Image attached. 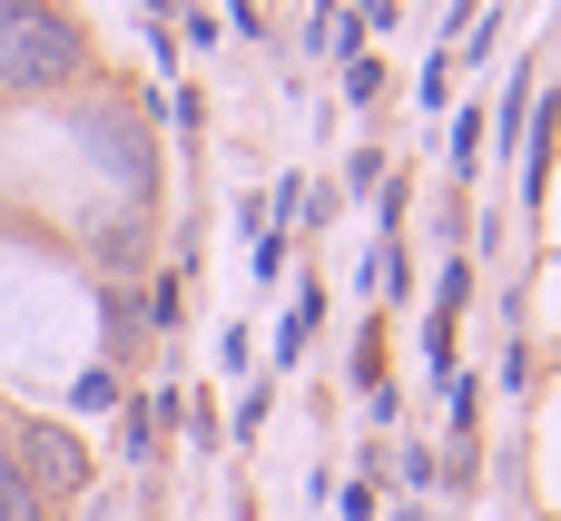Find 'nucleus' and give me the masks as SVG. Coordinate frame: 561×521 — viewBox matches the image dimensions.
<instances>
[{
	"label": "nucleus",
	"mask_w": 561,
	"mask_h": 521,
	"mask_svg": "<svg viewBox=\"0 0 561 521\" xmlns=\"http://www.w3.org/2000/svg\"><path fill=\"white\" fill-rule=\"evenodd\" d=\"M20 483H30L39 502H49V493H79V483H89V453H79L59 424H30V433H20Z\"/></svg>",
	"instance_id": "f03ea898"
},
{
	"label": "nucleus",
	"mask_w": 561,
	"mask_h": 521,
	"mask_svg": "<svg viewBox=\"0 0 561 521\" xmlns=\"http://www.w3.org/2000/svg\"><path fill=\"white\" fill-rule=\"evenodd\" d=\"M39 512H49V502H39V493L20 483V463L0 453V521H39Z\"/></svg>",
	"instance_id": "7ed1b4c3"
},
{
	"label": "nucleus",
	"mask_w": 561,
	"mask_h": 521,
	"mask_svg": "<svg viewBox=\"0 0 561 521\" xmlns=\"http://www.w3.org/2000/svg\"><path fill=\"white\" fill-rule=\"evenodd\" d=\"M79 69L69 20H49L39 0H0V89H59Z\"/></svg>",
	"instance_id": "f257e3e1"
}]
</instances>
